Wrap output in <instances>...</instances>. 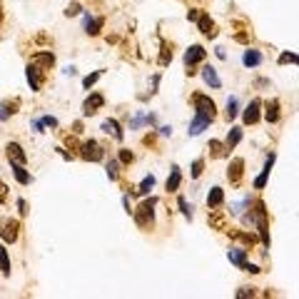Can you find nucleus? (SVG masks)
Listing matches in <instances>:
<instances>
[{
    "label": "nucleus",
    "mask_w": 299,
    "mask_h": 299,
    "mask_svg": "<svg viewBox=\"0 0 299 299\" xmlns=\"http://www.w3.org/2000/svg\"><path fill=\"white\" fill-rule=\"evenodd\" d=\"M202 80H205L212 90H220V87H222V80H220V75H217V70H215L212 65H205V68H202Z\"/></svg>",
    "instance_id": "13"
},
{
    "label": "nucleus",
    "mask_w": 299,
    "mask_h": 299,
    "mask_svg": "<svg viewBox=\"0 0 299 299\" xmlns=\"http://www.w3.org/2000/svg\"><path fill=\"white\" fill-rule=\"evenodd\" d=\"M264 107H267V110H264L267 122H277V120H279V100H269Z\"/></svg>",
    "instance_id": "25"
},
{
    "label": "nucleus",
    "mask_w": 299,
    "mask_h": 299,
    "mask_svg": "<svg viewBox=\"0 0 299 299\" xmlns=\"http://www.w3.org/2000/svg\"><path fill=\"white\" fill-rule=\"evenodd\" d=\"M197 28H200L202 35H207V38H217V28H215V23H212V18H210L207 13H200V18H197Z\"/></svg>",
    "instance_id": "12"
},
{
    "label": "nucleus",
    "mask_w": 299,
    "mask_h": 299,
    "mask_svg": "<svg viewBox=\"0 0 299 299\" xmlns=\"http://www.w3.org/2000/svg\"><path fill=\"white\" fill-rule=\"evenodd\" d=\"M234 40H237V43H249V30H247V33H237Z\"/></svg>",
    "instance_id": "44"
},
{
    "label": "nucleus",
    "mask_w": 299,
    "mask_h": 299,
    "mask_svg": "<svg viewBox=\"0 0 299 299\" xmlns=\"http://www.w3.org/2000/svg\"><path fill=\"white\" fill-rule=\"evenodd\" d=\"M210 155H212V157H227V155H229V150H227L224 142H220V140H210Z\"/></svg>",
    "instance_id": "24"
},
{
    "label": "nucleus",
    "mask_w": 299,
    "mask_h": 299,
    "mask_svg": "<svg viewBox=\"0 0 299 299\" xmlns=\"http://www.w3.org/2000/svg\"><path fill=\"white\" fill-rule=\"evenodd\" d=\"M0 25H3V3H0Z\"/></svg>",
    "instance_id": "54"
},
{
    "label": "nucleus",
    "mask_w": 299,
    "mask_h": 299,
    "mask_svg": "<svg viewBox=\"0 0 299 299\" xmlns=\"http://www.w3.org/2000/svg\"><path fill=\"white\" fill-rule=\"evenodd\" d=\"M100 77H102V70H95L92 75H87V77L82 80V87H85V90H90V87H92V85H95Z\"/></svg>",
    "instance_id": "35"
},
{
    "label": "nucleus",
    "mask_w": 299,
    "mask_h": 299,
    "mask_svg": "<svg viewBox=\"0 0 299 299\" xmlns=\"http://www.w3.org/2000/svg\"><path fill=\"white\" fill-rule=\"evenodd\" d=\"M237 112H239V100L232 95V97L227 100V110H224V115H227V120H234Z\"/></svg>",
    "instance_id": "30"
},
{
    "label": "nucleus",
    "mask_w": 299,
    "mask_h": 299,
    "mask_svg": "<svg viewBox=\"0 0 299 299\" xmlns=\"http://www.w3.org/2000/svg\"><path fill=\"white\" fill-rule=\"evenodd\" d=\"M180 185H182V172H180V167H177V165H172L170 177H167V192H177V190H180Z\"/></svg>",
    "instance_id": "21"
},
{
    "label": "nucleus",
    "mask_w": 299,
    "mask_h": 299,
    "mask_svg": "<svg viewBox=\"0 0 299 299\" xmlns=\"http://www.w3.org/2000/svg\"><path fill=\"white\" fill-rule=\"evenodd\" d=\"M202 170H205V160H195V162H192V177L197 180V177L202 175Z\"/></svg>",
    "instance_id": "40"
},
{
    "label": "nucleus",
    "mask_w": 299,
    "mask_h": 299,
    "mask_svg": "<svg viewBox=\"0 0 299 299\" xmlns=\"http://www.w3.org/2000/svg\"><path fill=\"white\" fill-rule=\"evenodd\" d=\"M105 170H107V177H110L112 182H115V180H120V162H117V160H110Z\"/></svg>",
    "instance_id": "32"
},
{
    "label": "nucleus",
    "mask_w": 299,
    "mask_h": 299,
    "mask_svg": "<svg viewBox=\"0 0 299 299\" xmlns=\"http://www.w3.org/2000/svg\"><path fill=\"white\" fill-rule=\"evenodd\" d=\"M217 58H222V60L227 58V53H224V48H217Z\"/></svg>",
    "instance_id": "53"
},
{
    "label": "nucleus",
    "mask_w": 299,
    "mask_h": 299,
    "mask_svg": "<svg viewBox=\"0 0 299 299\" xmlns=\"http://www.w3.org/2000/svg\"><path fill=\"white\" fill-rule=\"evenodd\" d=\"M177 205H180L182 215H185L187 220H192V205H187V200H185V197H180V200H177Z\"/></svg>",
    "instance_id": "37"
},
{
    "label": "nucleus",
    "mask_w": 299,
    "mask_h": 299,
    "mask_svg": "<svg viewBox=\"0 0 299 299\" xmlns=\"http://www.w3.org/2000/svg\"><path fill=\"white\" fill-rule=\"evenodd\" d=\"M13 175L20 185H30V175L25 172V165H13Z\"/></svg>",
    "instance_id": "31"
},
{
    "label": "nucleus",
    "mask_w": 299,
    "mask_h": 299,
    "mask_svg": "<svg viewBox=\"0 0 299 299\" xmlns=\"http://www.w3.org/2000/svg\"><path fill=\"white\" fill-rule=\"evenodd\" d=\"M222 202H224V190L222 187H212L210 195H207V207L217 210V207H222Z\"/></svg>",
    "instance_id": "17"
},
{
    "label": "nucleus",
    "mask_w": 299,
    "mask_h": 299,
    "mask_svg": "<svg viewBox=\"0 0 299 299\" xmlns=\"http://www.w3.org/2000/svg\"><path fill=\"white\" fill-rule=\"evenodd\" d=\"M210 125H212V122H210L207 117H202V115H195V120L190 122V130H187V132H190V135L195 137V135H200L202 130H207Z\"/></svg>",
    "instance_id": "22"
},
{
    "label": "nucleus",
    "mask_w": 299,
    "mask_h": 299,
    "mask_svg": "<svg viewBox=\"0 0 299 299\" xmlns=\"http://www.w3.org/2000/svg\"><path fill=\"white\" fill-rule=\"evenodd\" d=\"M8 200V185L3 182V180H0V205H3Z\"/></svg>",
    "instance_id": "43"
},
{
    "label": "nucleus",
    "mask_w": 299,
    "mask_h": 299,
    "mask_svg": "<svg viewBox=\"0 0 299 299\" xmlns=\"http://www.w3.org/2000/svg\"><path fill=\"white\" fill-rule=\"evenodd\" d=\"M297 63V55L294 53H282L279 55V65H294Z\"/></svg>",
    "instance_id": "38"
},
{
    "label": "nucleus",
    "mask_w": 299,
    "mask_h": 299,
    "mask_svg": "<svg viewBox=\"0 0 299 299\" xmlns=\"http://www.w3.org/2000/svg\"><path fill=\"white\" fill-rule=\"evenodd\" d=\"M207 222H210V227H215V229H222V232H227V217H224V212L217 207V210H212L210 212V217H207Z\"/></svg>",
    "instance_id": "14"
},
{
    "label": "nucleus",
    "mask_w": 299,
    "mask_h": 299,
    "mask_svg": "<svg viewBox=\"0 0 299 299\" xmlns=\"http://www.w3.org/2000/svg\"><path fill=\"white\" fill-rule=\"evenodd\" d=\"M73 127H75V130H73V132H75V135H80V132H82V122H75V125H73Z\"/></svg>",
    "instance_id": "50"
},
{
    "label": "nucleus",
    "mask_w": 299,
    "mask_h": 299,
    "mask_svg": "<svg viewBox=\"0 0 299 299\" xmlns=\"http://www.w3.org/2000/svg\"><path fill=\"white\" fill-rule=\"evenodd\" d=\"M102 105H105V97H102L100 92H92V95L82 102V115H85V117H92V115H95Z\"/></svg>",
    "instance_id": "9"
},
{
    "label": "nucleus",
    "mask_w": 299,
    "mask_h": 299,
    "mask_svg": "<svg viewBox=\"0 0 299 299\" xmlns=\"http://www.w3.org/2000/svg\"><path fill=\"white\" fill-rule=\"evenodd\" d=\"M145 145H155V135H147V137H145Z\"/></svg>",
    "instance_id": "52"
},
{
    "label": "nucleus",
    "mask_w": 299,
    "mask_h": 299,
    "mask_svg": "<svg viewBox=\"0 0 299 299\" xmlns=\"http://www.w3.org/2000/svg\"><path fill=\"white\" fill-rule=\"evenodd\" d=\"M18 210H20V215H28V205H25V200H18Z\"/></svg>",
    "instance_id": "48"
},
{
    "label": "nucleus",
    "mask_w": 299,
    "mask_h": 299,
    "mask_svg": "<svg viewBox=\"0 0 299 299\" xmlns=\"http://www.w3.org/2000/svg\"><path fill=\"white\" fill-rule=\"evenodd\" d=\"M247 252H249V249H242V247H232V249H227V259H229L234 267H242V264L247 262Z\"/></svg>",
    "instance_id": "19"
},
{
    "label": "nucleus",
    "mask_w": 299,
    "mask_h": 299,
    "mask_svg": "<svg viewBox=\"0 0 299 299\" xmlns=\"http://www.w3.org/2000/svg\"><path fill=\"white\" fill-rule=\"evenodd\" d=\"M160 132H162V135H172V127H170V125H165V127H160Z\"/></svg>",
    "instance_id": "51"
},
{
    "label": "nucleus",
    "mask_w": 299,
    "mask_h": 299,
    "mask_svg": "<svg viewBox=\"0 0 299 299\" xmlns=\"http://www.w3.org/2000/svg\"><path fill=\"white\" fill-rule=\"evenodd\" d=\"M152 187H155V175H147V177L140 182V187H135V195H147Z\"/></svg>",
    "instance_id": "29"
},
{
    "label": "nucleus",
    "mask_w": 299,
    "mask_h": 299,
    "mask_svg": "<svg viewBox=\"0 0 299 299\" xmlns=\"http://www.w3.org/2000/svg\"><path fill=\"white\" fill-rule=\"evenodd\" d=\"M0 274H10V257H8V249L0 244Z\"/></svg>",
    "instance_id": "28"
},
{
    "label": "nucleus",
    "mask_w": 299,
    "mask_h": 299,
    "mask_svg": "<svg viewBox=\"0 0 299 299\" xmlns=\"http://www.w3.org/2000/svg\"><path fill=\"white\" fill-rule=\"evenodd\" d=\"M20 105V100H13V102H0V120H8L10 115H15L18 107Z\"/></svg>",
    "instance_id": "27"
},
{
    "label": "nucleus",
    "mask_w": 299,
    "mask_h": 299,
    "mask_svg": "<svg viewBox=\"0 0 299 299\" xmlns=\"http://www.w3.org/2000/svg\"><path fill=\"white\" fill-rule=\"evenodd\" d=\"M43 122H45V127H58V120H55V117H50V115H45V117H43Z\"/></svg>",
    "instance_id": "45"
},
{
    "label": "nucleus",
    "mask_w": 299,
    "mask_h": 299,
    "mask_svg": "<svg viewBox=\"0 0 299 299\" xmlns=\"http://www.w3.org/2000/svg\"><path fill=\"white\" fill-rule=\"evenodd\" d=\"M5 155H8V162H10V165H25V162H28L25 150H23L18 142H8V147H5Z\"/></svg>",
    "instance_id": "7"
},
{
    "label": "nucleus",
    "mask_w": 299,
    "mask_h": 299,
    "mask_svg": "<svg viewBox=\"0 0 299 299\" xmlns=\"http://www.w3.org/2000/svg\"><path fill=\"white\" fill-rule=\"evenodd\" d=\"M155 207H157V197L142 200L135 210V222L140 229H152L155 227Z\"/></svg>",
    "instance_id": "1"
},
{
    "label": "nucleus",
    "mask_w": 299,
    "mask_h": 299,
    "mask_svg": "<svg viewBox=\"0 0 299 299\" xmlns=\"http://www.w3.org/2000/svg\"><path fill=\"white\" fill-rule=\"evenodd\" d=\"M102 132H105V135H112L117 142L125 137V132H122V127H120L117 120H105V122H102Z\"/></svg>",
    "instance_id": "16"
},
{
    "label": "nucleus",
    "mask_w": 299,
    "mask_h": 299,
    "mask_svg": "<svg viewBox=\"0 0 299 299\" xmlns=\"http://www.w3.org/2000/svg\"><path fill=\"white\" fill-rule=\"evenodd\" d=\"M207 58V50L202 45H192L187 53H185V65H187V75H195V65H200L202 60Z\"/></svg>",
    "instance_id": "5"
},
{
    "label": "nucleus",
    "mask_w": 299,
    "mask_h": 299,
    "mask_svg": "<svg viewBox=\"0 0 299 299\" xmlns=\"http://www.w3.org/2000/svg\"><path fill=\"white\" fill-rule=\"evenodd\" d=\"M25 77H28V85H30V90H33V92H40V87H43V80H45V73L30 63V65L25 68Z\"/></svg>",
    "instance_id": "6"
},
{
    "label": "nucleus",
    "mask_w": 299,
    "mask_h": 299,
    "mask_svg": "<svg viewBox=\"0 0 299 299\" xmlns=\"http://www.w3.org/2000/svg\"><path fill=\"white\" fill-rule=\"evenodd\" d=\"M170 60H172V48H170L167 43H162V55H160V65L165 68V65H170Z\"/></svg>",
    "instance_id": "34"
},
{
    "label": "nucleus",
    "mask_w": 299,
    "mask_h": 299,
    "mask_svg": "<svg viewBox=\"0 0 299 299\" xmlns=\"http://www.w3.org/2000/svg\"><path fill=\"white\" fill-rule=\"evenodd\" d=\"M192 105H195L197 115H202V117H207L210 122H215V117H217V105H215V100H210V97L202 95V92H195V95H192Z\"/></svg>",
    "instance_id": "2"
},
{
    "label": "nucleus",
    "mask_w": 299,
    "mask_h": 299,
    "mask_svg": "<svg viewBox=\"0 0 299 299\" xmlns=\"http://www.w3.org/2000/svg\"><path fill=\"white\" fill-rule=\"evenodd\" d=\"M65 145H68L70 150H77V147H80V142H77L75 137H65Z\"/></svg>",
    "instance_id": "46"
},
{
    "label": "nucleus",
    "mask_w": 299,
    "mask_h": 299,
    "mask_svg": "<svg viewBox=\"0 0 299 299\" xmlns=\"http://www.w3.org/2000/svg\"><path fill=\"white\" fill-rule=\"evenodd\" d=\"M242 175H244V160H242V157H237V160H232V162H229V170H227V180H229V185L239 187Z\"/></svg>",
    "instance_id": "8"
},
{
    "label": "nucleus",
    "mask_w": 299,
    "mask_h": 299,
    "mask_svg": "<svg viewBox=\"0 0 299 299\" xmlns=\"http://www.w3.org/2000/svg\"><path fill=\"white\" fill-rule=\"evenodd\" d=\"M272 165H274V152L267 157V162H264V170H262V175L254 180V190H264V185H267V177H269V170H272Z\"/></svg>",
    "instance_id": "20"
},
{
    "label": "nucleus",
    "mask_w": 299,
    "mask_h": 299,
    "mask_svg": "<svg viewBox=\"0 0 299 299\" xmlns=\"http://www.w3.org/2000/svg\"><path fill=\"white\" fill-rule=\"evenodd\" d=\"M234 297H237V299H247V297H257V289H254V287H239V289L234 292Z\"/></svg>",
    "instance_id": "36"
},
{
    "label": "nucleus",
    "mask_w": 299,
    "mask_h": 299,
    "mask_svg": "<svg viewBox=\"0 0 299 299\" xmlns=\"http://www.w3.org/2000/svg\"><path fill=\"white\" fill-rule=\"evenodd\" d=\"M242 142V127H229V135H227V140H224V145H227V150H232V147H237Z\"/></svg>",
    "instance_id": "26"
},
{
    "label": "nucleus",
    "mask_w": 299,
    "mask_h": 299,
    "mask_svg": "<svg viewBox=\"0 0 299 299\" xmlns=\"http://www.w3.org/2000/svg\"><path fill=\"white\" fill-rule=\"evenodd\" d=\"M132 160H135V155L130 152V150H120V162L122 165H132Z\"/></svg>",
    "instance_id": "41"
},
{
    "label": "nucleus",
    "mask_w": 299,
    "mask_h": 299,
    "mask_svg": "<svg viewBox=\"0 0 299 299\" xmlns=\"http://www.w3.org/2000/svg\"><path fill=\"white\" fill-rule=\"evenodd\" d=\"M33 127H35V132H43L45 122H43V120H35V122H33Z\"/></svg>",
    "instance_id": "49"
},
{
    "label": "nucleus",
    "mask_w": 299,
    "mask_h": 299,
    "mask_svg": "<svg viewBox=\"0 0 299 299\" xmlns=\"http://www.w3.org/2000/svg\"><path fill=\"white\" fill-rule=\"evenodd\" d=\"M239 269H242V272H249V274H259V272H262V269H259L257 264H249V262H244V264H242Z\"/></svg>",
    "instance_id": "42"
},
{
    "label": "nucleus",
    "mask_w": 299,
    "mask_h": 299,
    "mask_svg": "<svg viewBox=\"0 0 299 299\" xmlns=\"http://www.w3.org/2000/svg\"><path fill=\"white\" fill-rule=\"evenodd\" d=\"M77 150H80V157H82V160H87V162H100V160L105 157V150H102V145H100V142H95V140H87V142H82Z\"/></svg>",
    "instance_id": "3"
},
{
    "label": "nucleus",
    "mask_w": 299,
    "mask_h": 299,
    "mask_svg": "<svg viewBox=\"0 0 299 299\" xmlns=\"http://www.w3.org/2000/svg\"><path fill=\"white\" fill-rule=\"evenodd\" d=\"M242 63H244L247 68H257V65H262V53H259V50H244Z\"/></svg>",
    "instance_id": "23"
},
{
    "label": "nucleus",
    "mask_w": 299,
    "mask_h": 299,
    "mask_svg": "<svg viewBox=\"0 0 299 299\" xmlns=\"http://www.w3.org/2000/svg\"><path fill=\"white\" fill-rule=\"evenodd\" d=\"M227 232H229V237H232V239L242 242L244 247H252V244H257V237H254L252 232H239V229H229V227H227Z\"/></svg>",
    "instance_id": "18"
},
{
    "label": "nucleus",
    "mask_w": 299,
    "mask_h": 299,
    "mask_svg": "<svg viewBox=\"0 0 299 299\" xmlns=\"http://www.w3.org/2000/svg\"><path fill=\"white\" fill-rule=\"evenodd\" d=\"M30 63L45 73V70H50V68L55 65V55H53L50 50H43V53H35V55L30 58Z\"/></svg>",
    "instance_id": "10"
},
{
    "label": "nucleus",
    "mask_w": 299,
    "mask_h": 299,
    "mask_svg": "<svg viewBox=\"0 0 299 299\" xmlns=\"http://www.w3.org/2000/svg\"><path fill=\"white\" fill-rule=\"evenodd\" d=\"M200 13H202L200 8H192V10L187 13V20H197V18H200Z\"/></svg>",
    "instance_id": "47"
},
{
    "label": "nucleus",
    "mask_w": 299,
    "mask_h": 299,
    "mask_svg": "<svg viewBox=\"0 0 299 299\" xmlns=\"http://www.w3.org/2000/svg\"><path fill=\"white\" fill-rule=\"evenodd\" d=\"M80 10H82L80 3H70V5L65 8V15H68V18H75V15H80Z\"/></svg>",
    "instance_id": "39"
},
{
    "label": "nucleus",
    "mask_w": 299,
    "mask_h": 299,
    "mask_svg": "<svg viewBox=\"0 0 299 299\" xmlns=\"http://www.w3.org/2000/svg\"><path fill=\"white\" fill-rule=\"evenodd\" d=\"M18 237H20V222L18 220H3L0 222V239L3 242L13 244V242H18Z\"/></svg>",
    "instance_id": "4"
},
{
    "label": "nucleus",
    "mask_w": 299,
    "mask_h": 299,
    "mask_svg": "<svg viewBox=\"0 0 299 299\" xmlns=\"http://www.w3.org/2000/svg\"><path fill=\"white\" fill-rule=\"evenodd\" d=\"M262 110V100H252L247 107H244V112H242V120H244V125H254V122H259V112Z\"/></svg>",
    "instance_id": "11"
},
{
    "label": "nucleus",
    "mask_w": 299,
    "mask_h": 299,
    "mask_svg": "<svg viewBox=\"0 0 299 299\" xmlns=\"http://www.w3.org/2000/svg\"><path fill=\"white\" fill-rule=\"evenodd\" d=\"M102 25H105V18H92L90 13L85 15V33L87 35H97L102 30Z\"/></svg>",
    "instance_id": "15"
},
{
    "label": "nucleus",
    "mask_w": 299,
    "mask_h": 299,
    "mask_svg": "<svg viewBox=\"0 0 299 299\" xmlns=\"http://www.w3.org/2000/svg\"><path fill=\"white\" fill-rule=\"evenodd\" d=\"M249 207H252V200H249V197H244L242 202H234L229 212H232V215H242V212H244V210H249Z\"/></svg>",
    "instance_id": "33"
}]
</instances>
